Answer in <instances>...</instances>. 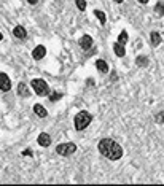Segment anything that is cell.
<instances>
[{
  "instance_id": "1",
  "label": "cell",
  "mask_w": 164,
  "mask_h": 186,
  "mask_svg": "<svg viewBox=\"0 0 164 186\" xmlns=\"http://www.w3.org/2000/svg\"><path fill=\"white\" fill-rule=\"evenodd\" d=\"M99 151L100 154L108 158L110 161H118L123 156V148L116 142H113L112 138H102L99 142Z\"/></svg>"
},
{
  "instance_id": "2",
  "label": "cell",
  "mask_w": 164,
  "mask_h": 186,
  "mask_svg": "<svg viewBox=\"0 0 164 186\" xmlns=\"http://www.w3.org/2000/svg\"><path fill=\"white\" fill-rule=\"evenodd\" d=\"M91 121H92L91 113H88V111H80L75 116V129L77 131H83V129H86L89 126Z\"/></svg>"
},
{
  "instance_id": "3",
  "label": "cell",
  "mask_w": 164,
  "mask_h": 186,
  "mask_svg": "<svg viewBox=\"0 0 164 186\" xmlns=\"http://www.w3.org/2000/svg\"><path fill=\"white\" fill-rule=\"evenodd\" d=\"M30 84H32L34 91L38 94V96H48V94H49V88H48V84H46V81H45V80L35 78V80H32Z\"/></svg>"
},
{
  "instance_id": "4",
  "label": "cell",
  "mask_w": 164,
  "mask_h": 186,
  "mask_svg": "<svg viewBox=\"0 0 164 186\" xmlns=\"http://www.w3.org/2000/svg\"><path fill=\"white\" fill-rule=\"evenodd\" d=\"M56 151L61 156H70L77 151V145L75 143H62L56 146Z\"/></svg>"
},
{
  "instance_id": "5",
  "label": "cell",
  "mask_w": 164,
  "mask_h": 186,
  "mask_svg": "<svg viewBox=\"0 0 164 186\" xmlns=\"http://www.w3.org/2000/svg\"><path fill=\"white\" fill-rule=\"evenodd\" d=\"M11 88V81L10 78H8V75H5V73L0 72V89L2 91H10Z\"/></svg>"
},
{
  "instance_id": "6",
  "label": "cell",
  "mask_w": 164,
  "mask_h": 186,
  "mask_svg": "<svg viewBox=\"0 0 164 186\" xmlns=\"http://www.w3.org/2000/svg\"><path fill=\"white\" fill-rule=\"evenodd\" d=\"M80 46H81V49H85V51L91 49V46H92V38L89 37V35H83V37L80 38Z\"/></svg>"
},
{
  "instance_id": "7",
  "label": "cell",
  "mask_w": 164,
  "mask_h": 186,
  "mask_svg": "<svg viewBox=\"0 0 164 186\" xmlns=\"http://www.w3.org/2000/svg\"><path fill=\"white\" fill-rule=\"evenodd\" d=\"M45 54H46V48H45V46H37V48L34 49V51H32V57L34 59H41V57H45Z\"/></svg>"
},
{
  "instance_id": "8",
  "label": "cell",
  "mask_w": 164,
  "mask_h": 186,
  "mask_svg": "<svg viewBox=\"0 0 164 186\" xmlns=\"http://www.w3.org/2000/svg\"><path fill=\"white\" fill-rule=\"evenodd\" d=\"M38 145H41V146H49L51 145V137H49L48 134H40L37 138Z\"/></svg>"
},
{
  "instance_id": "9",
  "label": "cell",
  "mask_w": 164,
  "mask_h": 186,
  "mask_svg": "<svg viewBox=\"0 0 164 186\" xmlns=\"http://www.w3.org/2000/svg\"><path fill=\"white\" fill-rule=\"evenodd\" d=\"M18 94H19L21 97H30V91H29L27 84L19 83V86H18Z\"/></svg>"
},
{
  "instance_id": "10",
  "label": "cell",
  "mask_w": 164,
  "mask_h": 186,
  "mask_svg": "<svg viewBox=\"0 0 164 186\" xmlns=\"http://www.w3.org/2000/svg\"><path fill=\"white\" fill-rule=\"evenodd\" d=\"M34 111H35V115L37 116H40V118H45L46 115H48V111H46V108L43 107V105H40V103H37V105H34Z\"/></svg>"
},
{
  "instance_id": "11",
  "label": "cell",
  "mask_w": 164,
  "mask_h": 186,
  "mask_svg": "<svg viewBox=\"0 0 164 186\" xmlns=\"http://www.w3.org/2000/svg\"><path fill=\"white\" fill-rule=\"evenodd\" d=\"M13 34H14V37H18V38H26V29L22 27V26H16V27L13 29Z\"/></svg>"
},
{
  "instance_id": "12",
  "label": "cell",
  "mask_w": 164,
  "mask_h": 186,
  "mask_svg": "<svg viewBox=\"0 0 164 186\" xmlns=\"http://www.w3.org/2000/svg\"><path fill=\"white\" fill-rule=\"evenodd\" d=\"M96 67H97V70H99V72H102V73L108 72V65H107V62L102 61V59H99V61L96 62Z\"/></svg>"
},
{
  "instance_id": "13",
  "label": "cell",
  "mask_w": 164,
  "mask_h": 186,
  "mask_svg": "<svg viewBox=\"0 0 164 186\" xmlns=\"http://www.w3.org/2000/svg\"><path fill=\"white\" fill-rule=\"evenodd\" d=\"M150 40H151V45L153 46H158L161 43V35L158 32H151L150 34Z\"/></svg>"
},
{
  "instance_id": "14",
  "label": "cell",
  "mask_w": 164,
  "mask_h": 186,
  "mask_svg": "<svg viewBox=\"0 0 164 186\" xmlns=\"http://www.w3.org/2000/svg\"><path fill=\"white\" fill-rule=\"evenodd\" d=\"M115 54L116 56H120V57H123L124 54H126V49H124V46L121 45V43H115Z\"/></svg>"
},
{
  "instance_id": "15",
  "label": "cell",
  "mask_w": 164,
  "mask_h": 186,
  "mask_svg": "<svg viewBox=\"0 0 164 186\" xmlns=\"http://www.w3.org/2000/svg\"><path fill=\"white\" fill-rule=\"evenodd\" d=\"M155 13H156L158 16H164V2H158V3L155 5Z\"/></svg>"
},
{
  "instance_id": "16",
  "label": "cell",
  "mask_w": 164,
  "mask_h": 186,
  "mask_svg": "<svg viewBox=\"0 0 164 186\" xmlns=\"http://www.w3.org/2000/svg\"><path fill=\"white\" fill-rule=\"evenodd\" d=\"M136 62H137V65H139V67H147L148 65V57H145V56H139Z\"/></svg>"
},
{
  "instance_id": "17",
  "label": "cell",
  "mask_w": 164,
  "mask_h": 186,
  "mask_svg": "<svg viewBox=\"0 0 164 186\" xmlns=\"http://www.w3.org/2000/svg\"><path fill=\"white\" fill-rule=\"evenodd\" d=\"M94 16H96L97 19H99L100 22H102V24H105V21H107V16H105V13H102V11H100V10H96V11H94Z\"/></svg>"
},
{
  "instance_id": "18",
  "label": "cell",
  "mask_w": 164,
  "mask_h": 186,
  "mask_svg": "<svg viewBox=\"0 0 164 186\" xmlns=\"http://www.w3.org/2000/svg\"><path fill=\"white\" fill-rule=\"evenodd\" d=\"M127 41V32L126 30H123L120 34V37H118V43H121V45H124V43H126Z\"/></svg>"
},
{
  "instance_id": "19",
  "label": "cell",
  "mask_w": 164,
  "mask_h": 186,
  "mask_svg": "<svg viewBox=\"0 0 164 186\" xmlns=\"http://www.w3.org/2000/svg\"><path fill=\"white\" fill-rule=\"evenodd\" d=\"M155 121H156L158 124H164V111H159V113L156 115V118H155Z\"/></svg>"
},
{
  "instance_id": "20",
  "label": "cell",
  "mask_w": 164,
  "mask_h": 186,
  "mask_svg": "<svg viewBox=\"0 0 164 186\" xmlns=\"http://www.w3.org/2000/svg\"><path fill=\"white\" fill-rule=\"evenodd\" d=\"M75 3H77V7H78L81 11L86 10V2H85V0H75Z\"/></svg>"
},
{
  "instance_id": "21",
  "label": "cell",
  "mask_w": 164,
  "mask_h": 186,
  "mask_svg": "<svg viewBox=\"0 0 164 186\" xmlns=\"http://www.w3.org/2000/svg\"><path fill=\"white\" fill-rule=\"evenodd\" d=\"M61 97H62V94H61V92H53L49 99H51L53 102H54V100H59V99H61Z\"/></svg>"
},
{
  "instance_id": "22",
  "label": "cell",
  "mask_w": 164,
  "mask_h": 186,
  "mask_svg": "<svg viewBox=\"0 0 164 186\" xmlns=\"http://www.w3.org/2000/svg\"><path fill=\"white\" fill-rule=\"evenodd\" d=\"M22 156H32V151L30 150H26V151H22Z\"/></svg>"
},
{
  "instance_id": "23",
  "label": "cell",
  "mask_w": 164,
  "mask_h": 186,
  "mask_svg": "<svg viewBox=\"0 0 164 186\" xmlns=\"http://www.w3.org/2000/svg\"><path fill=\"white\" fill-rule=\"evenodd\" d=\"M27 2H29V3H32V5H35V3L38 2V0H27Z\"/></svg>"
},
{
  "instance_id": "24",
  "label": "cell",
  "mask_w": 164,
  "mask_h": 186,
  "mask_svg": "<svg viewBox=\"0 0 164 186\" xmlns=\"http://www.w3.org/2000/svg\"><path fill=\"white\" fill-rule=\"evenodd\" d=\"M137 2H140V3H148V0H137Z\"/></svg>"
},
{
  "instance_id": "25",
  "label": "cell",
  "mask_w": 164,
  "mask_h": 186,
  "mask_svg": "<svg viewBox=\"0 0 164 186\" xmlns=\"http://www.w3.org/2000/svg\"><path fill=\"white\" fill-rule=\"evenodd\" d=\"M115 2H118V3H121V2H123V0H115Z\"/></svg>"
},
{
  "instance_id": "26",
  "label": "cell",
  "mask_w": 164,
  "mask_h": 186,
  "mask_svg": "<svg viewBox=\"0 0 164 186\" xmlns=\"http://www.w3.org/2000/svg\"><path fill=\"white\" fill-rule=\"evenodd\" d=\"M2 38H3V37H2V34H0V41H2Z\"/></svg>"
}]
</instances>
